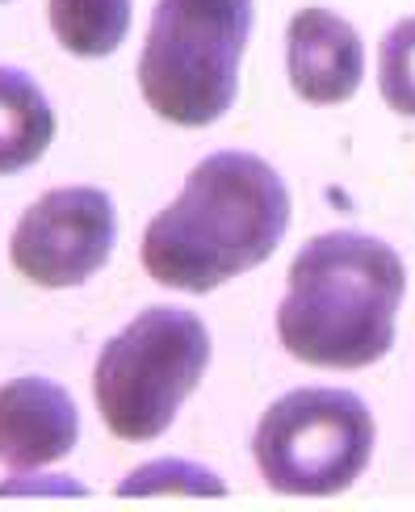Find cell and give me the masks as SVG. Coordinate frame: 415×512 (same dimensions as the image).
<instances>
[{"label":"cell","mask_w":415,"mask_h":512,"mask_svg":"<svg viewBox=\"0 0 415 512\" xmlns=\"http://www.w3.org/2000/svg\"><path fill=\"white\" fill-rule=\"evenodd\" d=\"M290 231V189L256 152H214L193 164L181 194L147 223L139 261L151 282L210 294L265 265Z\"/></svg>","instance_id":"obj_1"},{"label":"cell","mask_w":415,"mask_h":512,"mask_svg":"<svg viewBox=\"0 0 415 512\" xmlns=\"http://www.w3.org/2000/svg\"><path fill=\"white\" fill-rule=\"evenodd\" d=\"M407 294L403 256L365 231H323L298 248L277 307V340L315 370H365L395 345Z\"/></svg>","instance_id":"obj_2"},{"label":"cell","mask_w":415,"mask_h":512,"mask_svg":"<svg viewBox=\"0 0 415 512\" xmlns=\"http://www.w3.org/2000/svg\"><path fill=\"white\" fill-rule=\"evenodd\" d=\"M252 0H156L139 51V93L172 126H210L239 93Z\"/></svg>","instance_id":"obj_3"},{"label":"cell","mask_w":415,"mask_h":512,"mask_svg":"<svg viewBox=\"0 0 415 512\" xmlns=\"http://www.w3.org/2000/svg\"><path fill=\"white\" fill-rule=\"evenodd\" d=\"M210 366V332L193 311L156 303L97 353L93 399L118 441H156L172 429Z\"/></svg>","instance_id":"obj_4"},{"label":"cell","mask_w":415,"mask_h":512,"mask_svg":"<svg viewBox=\"0 0 415 512\" xmlns=\"http://www.w3.org/2000/svg\"><path fill=\"white\" fill-rule=\"evenodd\" d=\"M378 424L344 387H298L273 399L252 433V458L269 492L340 496L374 458Z\"/></svg>","instance_id":"obj_5"},{"label":"cell","mask_w":415,"mask_h":512,"mask_svg":"<svg viewBox=\"0 0 415 512\" xmlns=\"http://www.w3.org/2000/svg\"><path fill=\"white\" fill-rule=\"evenodd\" d=\"M114 240V198L97 185H59L21 210L9 236V261L30 286L72 290L105 269Z\"/></svg>","instance_id":"obj_6"},{"label":"cell","mask_w":415,"mask_h":512,"mask_svg":"<svg viewBox=\"0 0 415 512\" xmlns=\"http://www.w3.org/2000/svg\"><path fill=\"white\" fill-rule=\"evenodd\" d=\"M76 441L80 412L59 382L21 374L0 387V466L9 475H30L68 458Z\"/></svg>","instance_id":"obj_7"},{"label":"cell","mask_w":415,"mask_h":512,"mask_svg":"<svg viewBox=\"0 0 415 512\" xmlns=\"http://www.w3.org/2000/svg\"><path fill=\"white\" fill-rule=\"evenodd\" d=\"M286 72L302 101L344 105L365 76V42L357 26L323 5L298 9L286 30Z\"/></svg>","instance_id":"obj_8"},{"label":"cell","mask_w":415,"mask_h":512,"mask_svg":"<svg viewBox=\"0 0 415 512\" xmlns=\"http://www.w3.org/2000/svg\"><path fill=\"white\" fill-rule=\"evenodd\" d=\"M55 143V110L38 80L0 63V177L38 164Z\"/></svg>","instance_id":"obj_9"},{"label":"cell","mask_w":415,"mask_h":512,"mask_svg":"<svg viewBox=\"0 0 415 512\" xmlns=\"http://www.w3.org/2000/svg\"><path fill=\"white\" fill-rule=\"evenodd\" d=\"M130 0H47L55 42L76 59L114 55L130 34Z\"/></svg>","instance_id":"obj_10"},{"label":"cell","mask_w":415,"mask_h":512,"mask_svg":"<svg viewBox=\"0 0 415 512\" xmlns=\"http://www.w3.org/2000/svg\"><path fill=\"white\" fill-rule=\"evenodd\" d=\"M118 496L122 500H135V496H227V483L202 462L156 458V462L135 466V471L118 483Z\"/></svg>","instance_id":"obj_11"},{"label":"cell","mask_w":415,"mask_h":512,"mask_svg":"<svg viewBox=\"0 0 415 512\" xmlns=\"http://www.w3.org/2000/svg\"><path fill=\"white\" fill-rule=\"evenodd\" d=\"M378 89L395 114L415 118V17L390 26L378 51Z\"/></svg>","instance_id":"obj_12"},{"label":"cell","mask_w":415,"mask_h":512,"mask_svg":"<svg viewBox=\"0 0 415 512\" xmlns=\"http://www.w3.org/2000/svg\"><path fill=\"white\" fill-rule=\"evenodd\" d=\"M0 5H5V0H0Z\"/></svg>","instance_id":"obj_13"}]
</instances>
